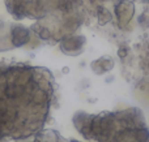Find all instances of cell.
I'll return each instance as SVG.
<instances>
[{"label":"cell","instance_id":"obj_7","mask_svg":"<svg viewBox=\"0 0 149 142\" xmlns=\"http://www.w3.org/2000/svg\"><path fill=\"white\" fill-rule=\"evenodd\" d=\"M20 142H70V140L64 138L56 129L51 128H43L38 133L30 137L29 140L20 141Z\"/></svg>","mask_w":149,"mask_h":142},{"label":"cell","instance_id":"obj_3","mask_svg":"<svg viewBox=\"0 0 149 142\" xmlns=\"http://www.w3.org/2000/svg\"><path fill=\"white\" fill-rule=\"evenodd\" d=\"M135 12H136L135 0H116L114 4V18L118 29L127 30L131 26Z\"/></svg>","mask_w":149,"mask_h":142},{"label":"cell","instance_id":"obj_1","mask_svg":"<svg viewBox=\"0 0 149 142\" xmlns=\"http://www.w3.org/2000/svg\"><path fill=\"white\" fill-rule=\"evenodd\" d=\"M58 107L52 72L28 63L0 61V142L29 140Z\"/></svg>","mask_w":149,"mask_h":142},{"label":"cell","instance_id":"obj_2","mask_svg":"<svg viewBox=\"0 0 149 142\" xmlns=\"http://www.w3.org/2000/svg\"><path fill=\"white\" fill-rule=\"evenodd\" d=\"M72 124L90 142H149V128L139 107L100 114L77 111Z\"/></svg>","mask_w":149,"mask_h":142},{"label":"cell","instance_id":"obj_12","mask_svg":"<svg viewBox=\"0 0 149 142\" xmlns=\"http://www.w3.org/2000/svg\"><path fill=\"white\" fill-rule=\"evenodd\" d=\"M130 55V47L127 43H122L118 48V56L120 57V60H124Z\"/></svg>","mask_w":149,"mask_h":142},{"label":"cell","instance_id":"obj_13","mask_svg":"<svg viewBox=\"0 0 149 142\" xmlns=\"http://www.w3.org/2000/svg\"><path fill=\"white\" fill-rule=\"evenodd\" d=\"M140 3H143L144 5H149V0H139Z\"/></svg>","mask_w":149,"mask_h":142},{"label":"cell","instance_id":"obj_11","mask_svg":"<svg viewBox=\"0 0 149 142\" xmlns=\"http://www.w3.org/2000/svg\"><path fill=\"white\" fill-rule=\"evenodd\" d=\"M137 25L143 29V30H148L149 29V8L145 5L143 12L137 16Z\"/></svg>","mask_w":149,"mask_h":142},{"label":"cell","instance_id":"obj_9","mask_svg":"<svg viewBox=\"0 0 149 142\" xmlns=\"http://www.w3.org/2000/svg\"><path fill=\"white\" fill-rule=\"evenodd\" d=\"M9 26L10 23H8L7 21L0 18V52L13 50L9 38Z\"/></svg>","mask_w":149,"mask_h":142},{"label":"cell","instance_id":"obj_4","mask_svg":"<svg viewBox=\"0 0 149 142\" xmlns=\"http://www.w3.org/2000/svg\"><path fill=\"white\" fill-rule=\"evenodd\" d=\"M86 46V37L81 34H70L59 42V50L67 56H79L84 52Z\"/></svg>","mask_w":149,"mask_h":142},{"label":"cell","instance_id":"obj_6","mask_svg":"<svg viewBox=\"0 0 149 142\" xmlns=\"http://www.w3.org/2000/svg\"><path fill=\"white\" fill-rule=\"evenodd\" d=\"M30 0H4L5 9L15 21H22L26 18V9Z\"/></svg>","mask_w":149,"mask_h":142},{"label":"cell","instance_id":"obj_5","mask_svg":"<svg viewBox=\"0 0 149 142\" xmlns=\"http://www.w3.org/2000/svg\"><path fill=\"white\" fill-rule=\"evenodd\" d=\"M9 38L13 48H21V47L29 46L31 43V41H33L34 35L30 28L17 22V23H10Z\"/></svg>","mask_w":149,"mask_h":142},{"label":"cell","instance_id":"obj_14","mask_svg":"<svg viewBox=\"0 0 149 142\" xmlns=\"http://www.w3.org/2000/svg\"><path fill=\"white\" fill-rule=\"evenodd\" d=\"M70 142H80V141H77V140H70Z\"/></svg>","mask_w":149,"mask_h":142},{"label":"cell","instance_id":"obj_10","mask_svg":"<svg viewBox=\"0 0 149 142\" xmlns=\"http://www.w3.org/2000/svg\"><path fill=\"white\" fill-rule=\"evenodd\" d=\"M95 17H97L98 25L105 26V25H107V23L113 22L114 13H111L110 10H109V8L105 7V5H98V7L95 8Z\"/></svg>","mask_w":149,"mask_h":142},{"label":"cell","instance_id":"obj_8","mask_svg":"<svg viewBox=\"0 0 149 142\" xmlns=\"http://www.w3.org/2000/svg\"><path fill=\"white\" fill-rule=\"evenodd\" d=\"M114 65H115V61H114L113 57L109 56V55H103V56L98 57V59L93 60L90 63V69H92V72L94 74L102 76L105 73L111 72Z\"/></svg>","mask_w":149,"mask_h":142}]
</instances>
